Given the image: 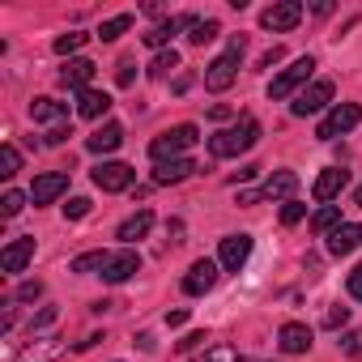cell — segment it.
Listing matches in <instances>:
<instances>
[{"label":"cell","instance_id":"cell-48","mask_svg":"<svg viewBox=\"0 0 362 362\" xmlns=\"http://www.w3.org/2000/svg\"><path fill=\"white\" fill-rule=\"evenodd\" d=\"M209 119H230V107H222V103H218V107H209Z\"/></svg>","mask_w":362,"mask_h":362},{"label":"cell","instance_id":"cell-13","mask_svg":"<svg viewBox=\"0 0 362 362\" xmlns=\"http://www.w3.org/2000/svg\"><path fill=\"white\" fill-rule=\"evenodd\" d=\"M69 192V175L64 170H47V175H39L35 179V188H30V201L35 205H52L56 197H64Z\"/></svg>","mask_w":362,"mask_h":362},{"label":"cell","instance_id":"cell-8","mask_svg":"<svg viewBox=\"0 0 362 362\" xmlns=\"http://www.w3.org/2000/svg\"><path fill=\"white\" fill-rule=\"evenodd\" d=\"M90 179H94V188H103V192H124V188H132L136 170L128 162H103V166L90 170Z\"/></svg>","mask_w":362,"mask_h":362},{"label":"cell","instance_id":"cell-50","mask_svg":"<svg viewBox=\"0 0 362 362\" xmlns=\"http://www.w3.org/2000/svg\"><path fill=\"white\" fill-rule=\"evenodd\" d=\"M243 362H247V358H243Z\"/></svg>","mask_w":362,"mask_h":362},{"label":"cell","instance_id":"cell-37","mask_svg":"<svg viewBox=\"0 0 362 362\" xmlns=\"http://www.w3.org/2000/svg\"><path fill=\"white\" fill-rule=\"evenodd\" d=\"M39 294H43V281H22L18 286V303H35Z\"/></svg>","mask_w":362,"mask_h":362},{"label":"cell","instance_id":"cell-47","mask_svg":"<svg viewBox=\"0 0 362 362\" xmlns=\"http://www.w3.org/2000/svg\"><path fill=\"white\" fill-rule=\"evenodd\" d=\"M166 235H170V243H184V222H170Z\"/></svg>","mask_w":362,"mask_h":362},{"label":"cell","instance_id":"cell-31","mask_svg":"<svg viewBox=\"0 0 362 362\" xmlns=\"http://www.w3.org/2000/svg\"><path fill=\"white\" fill-rule=\"evenodd\" d=\"M103 264H107V252H86V256L73 260V273H94V269H103Z\"/></svg>","mask_w":362,"mask_h":362},{"label":"cell","instance_id":"cell-39","mask_svg":"<svg viewBox=\"0 0 362 362\" xmlns=\"http://www.w3.org/2000/svg\"><path fill=\"white\" fill-rule=\"evenodd\" d=\"M132 77H136V60H119V73H115V81H119V86H132Z\"/></svg>","mask_w":362,"mask_h":362},{"label":"cell","instance_id":"cell-23","mask_svg":"<svg viewBox=\"0 0 362 362\" xmlns=\"http://www.w3.org/2000/svg\"><path fill=\"white\" fill-rule=\"evenodd\" d=\"M86 145H90V153H111V149L124 145V128H119V124H103Z\"/></svg>","mask_w":362,"mask_h":362},{"label":"cell","instance_id":"cell-25","mask_svg":"<svg viewBox=\"0 0 362 362\" xmlns=\"http://www.w3.org/2000/svg\"><path fill=\"white\" fill-rule=\"evenodd\" d=\"M64 115H69V107L56 103V98H35V103H30V119H35V124H56V119H64Z\"/></svg>","mask_w":362,"mask_h":362},{"label":"cell","instance_id":"cell-2","mask_svg":"<svg viewBox=\"0 0 362 362\" xmlns=\"http://www.w3.org/2000/svg\"><path fill=\"white\" fill-rule=\"evenodd\" d=\"M197 141H201V132H197V124H175L170 132H162V136H153V141H149V158H153L158 166H162L166 158L175 162L179 153H184V149H192Z\"/></svg>","mask_w":362,"mask_h":362},{"label":"cell","instance_id":"cell-35","mask_svg":"<svg viewBox=\"0 0 362 362\" xmlns=\"http://www.w3.org/2000/svg\"><path fill=\"white\" fill-rule=\"evenodd\" d=\"M205 362H243V358H239V349H230V345H214V349L205 354Z\"/></svg>","mask_w":362,"mask_h":362},{"label":"cell","instance_id":"cell-1","mask_svg":"<svg viewBox=\"0 0 362 362\" xmlns=\"http://www.w3.org/2000/svg\"><path fill=\"white\" fill-rule=\"evenodd\" d=\"M256 141H260V119H256V115H243L235 128H222V132L209 136V153H214V158H239V153H247Z\"/></svg>","mask_w":362,"mask_h":362},{"label":"cell","instance_id":"cell-26","mask_svg":"<svg viewBox=\"0 0 362 362\" xmlns=\"http://www.w3.org/2000/svg\"><path fill=\"white\" fill-rule=\"evenodd\" d=\"M337 226H341V209H337V205H324V209L311 218V230H315V235H332Z\"/></svg>","mask_w":362,"mask_h":362},{"label":"cell","instance_id":"cell-18","mask_svg":"<svg viewBox=\"0 0 362 362\" xmlns=\"http://www.w3.org/2000/svg\"><path fill=\"white\" fill-rule=\"evenodd\" d=\"M277 345H281V354H307L311 349V328L307 324H281Z\"/></svg>","mask_w":362,"mask_h":362},{"label":"cell","instance_id":"cell-33","mask_svg":"<svg viewBox=\"0 0 362 362\" xmlns=\"http://www.w3.org/2000/svg\"><path fill=\"white\" fill-rule=\"evenodd\" d=\"M26 209V197L22 192H5V201H0V214H5V218H18Z\"/></svg>","mask_w":362,"mask_h":362},{"label":"cell","instance_id":"cell-44","mask_svg":"<svg viewBox=\"0 0 362 362\" xmlns=\"http://www.w3.org/2000/svg\"><path fill=\"white\" fill-rule=\"evenodd\" d=\"M349 298H358V303H362V264L349 273Z\"/></svg>","mask_w":362,"mask_h":362},{"label":"cell","instance_id":"cell-43","mask_svg":"<svg viewBox=\"0 0 362 362\" xmlns=\"http://www.w3.org/2000/svg\"><path fill=\"white\" fill-rule=\"evenodd\" d=\"M69 136H73V124H60V128H52V132H47V145H64Z\"/></svg>","mask_w":362,"mask_h":362},{"label":"cell","instance_id":"cell-6","mask_svg":"<svg viewBox=\"0 0 362 362\" xmlns=\"http://www.w3.org/2000/svg\"><path fill=\"white\" fill-rule=\"evenodd\" d=\"M294 188H298V175H294V170H277V175H269V179H264V188H256V192H239V205L277 201V197H290Z\"/></svg>","mask_w":362,"mask_h":362},{"label":"cell","instance_id":"cell-40","mask_svg":"<svg viewBox=\"0 0 362 362\" xmlns=\"http://www.w3.org/2000/svg\"><path fill=\"white\" fill-rule=\"evenodd\" d=\"M47 324H56V307H43L35 320H30V332H39V328H47Z\"/></svg>","mask_w":362,"mask_h":362},{"label":"cell","instance_id":"cell-38","mask_svg":"<svg viewBox=\"0 0 362 362\" xmlns=\"http://www.w3.org/2000/svg\"><path fill=\"white\" fill-rule=\"evenodd\" d=\"M341 349H345L349 358H358V354H362V332H345V337H341Z\"/></svg>","mask_w":362,"mask_h":362},{"label":"cell","instance_id":"cell-34","mask_svg":"<svg viewBox=\"0 0 362 362\" xmlns=\"http://www.w3.org/2000/svg\"><path fill=\"white\" fill-rule=\"evenodd\" d=\"M303 214H307V205H298V201H286V205H281V226H294V222H303Z\"/></svg>","mask_w":362,"mask_h":362},{"label":"cell","instance_id":"cell-12","mask_svg":"<svg viewBox=\"0 0 362 362\" xmlns=\"http://www.w3.org/2000/svg\"><path fill=\"white\" fill-rule=\"evenodd\" d=\"M345 184H349V170H341V166H328V170H320V179H315L311 197H315L320 205H328V201H337V197L345 192Z\"/></svg>","mask_w":362,"mask_h":362},{"label":"cell","instance_id":"cell-5","mask_svg":"<svg viewBox=\"0 0 362 362\" xmlns=\"http://www.w3.org/2000/svg\"><path fill=\"white\" fill-rule=\"evenodd\" d=\"M311 73H315V60H311V56H298V60H294L286 73H277V77H273V86H269V98H273V103L290 98V94H294V90H298V86H303Z\"/></svg>","mask_w":362,"mask_h":362},{"label":"cell","instance_id":"cell-30","mask_svg":"<svg viewBox=\"0 0 362 362\" xmlns=\"http://www.w3.org/2000/svg\"><path fill=\"white\" fill-rule=\"evenodd\" d=\"M86 39H90V35H81V30H69V35H60V39H56V52H60V56H73L77 47H86Z\"/></svg>","mask_w":362,"mask_h":362},{"label":"cell","instance_id":"cell-21","mask_svg":"<svg viewBox=\"0 0 362 362\" xmlns=\"http://www.w3.org/2000/svg\"><path fill=\"white\" fill-rule=\"evenodd\" d=\"M64 354V341H35L18 349V362H56Z\"/></svg>","mask_w":362,"mask_h":362},{"label":"cell","instance_id":"cell-14","mask_svg":"<svg viewBox=\"0 0 362 362\" xmlns=\"http://www.w3.org/2000/svg\"><path fill=\"white\" fill-rule=\"evenodd\" d=\"M218 273H222L218 260H197V264L188 269V277H184V290H188V294H209V290L218 286Z\"/></svg>","mask_w":362,"mask_h":362},{"label":"cell","instance_id":"cell-9","mask_svg":"<svg viewBox=\"0 0 362 362\" xmlns=\"http://www.w3.org/2000/svg\"><path fill=\"white\" fill-rule=\"evenodd\" d=\"M298 22H303V5H298V0H277V5H269V9L260 13V26L273 30V35L294 30Z\"/></svg>","mask_w":362,"mask_h":362},{"label":"cell","instance_id":"cell-41","mask_svg":"<svg viewBox=\"0 0 362 362\" xmlns=\"http://www.w3.org/2000/svg\"><path fill=\"white\" fill-rule=\"evenodd\" d=\"M345 320H349V307H332V311L324 315V328H341Z\"/></svg>","mask_w":362,"mask_h":362},{"label":"cell","instance_id":"cell-17","mask_svg":"<svg viewBox=\"0 0 362 362\" xmlns=\"http://www.w3.org/2000/svg\"><path fill=\"white\" fill-rule=\"evenodd\" d=\"M192 170H201L192 158H175V162H162L158 170H153V184L158 188H170V184H184V179L192 175Z\"/></svg>","mask_w":362,"mask_h":362},{"label":"cell","instance_id":"cell-22","mask_svg":"<svg viewBox=\"0 0 362 362\" xmlns=\"http://www.w3.org/2000/svg\"><path fill=\"white\" fill-rule=\"evenodd\" d=\"M192 22H197V18H170V22H158V26L145 35V47H166V43H170L179 30H184V26H192Z\"/></svg>","mask_w":362,"mask_h":362},{"label":"cell","instance_id":"cell-19","mask_svg":"<svg viewBox=\"0 0 362 362\" xmlns=\"http://www.w3.org/2000/svg\"><path fill=\"white\" fill-rule=\"evenodd\" d=\"M90 77H94V64L81 60V56L60 69V86H64V90H90Z\"/></svg>","mask_w":362,"mask_h":362},{"label":"cell","instance_id":"cell-36","mask_svg":"<svg viewBox=\"0 0 362 362\" xmlns=\"http://www.w3.org/2000/svg\"><path fill=\"white\" fill-rule=\"evenodd\" d=\"M86 214H90V201H86V197H73V201L64 205V218H73V222L86 218Z\"/></svg>","mask_w":362,"mask_h":362},{"label":"cell","instance_id":"cell-46","mask_svg":"<svg viewBox=\"0 0 362 362\" xmlns=\"http://www.w3.org/2000/svg\"><path fill=\"white\" fill-rule=\"evenodd\" d=\"M166 324H170V328H179V324H188V307H175V311H166Z\"/></svg>","mask_w":362,"mask_h":362},{"label":"cell","instance_id":"cell-42","mask_svg":"<svg viewBox=\"0 0 362 362\" xmlns=\"http://www.w3.org/2000/svg\"><path fill=\"white\" fill-rule=\"evenodd\" d=\"M205 341H209L205 332H192V337H184V341H179V354H192V349H201Z\"/></svg>","mask_w":362,"mask_h":362},{"label":"cell","instance_id":"cell-10","mask_svg":"<svg viewBox=\"0 0 362 362\" xmlns=\"http://www.w3.org/2000/svg\"><path fill=\"white\" fill-rule=\"evenodd\" d=\"M247 256H252V235H226L222 247H218V264L226 273H239L247 264Z\"/></svg>","mask_w":362,"mask_h":362},{"label":"cell","instance_id":"cell-49","mask_svg":"<svg viewBox=\"0 0 362 362\" xmlns=\"http://www.w3.org/2000/svg\"><path fill=\"white\" fill-rule=\"evenodd\" d=\"M354 205H362V184H358V192H354Z\"/></svg>","mask_w":362,"mask_h":362},{"label":"cell","instance_id":"cell-32","mask_svg":"<svg viewBox=\"0 0 362 362\" xmlns=\"http://www.w3.org/2000/svg\"><path fill=\"white\" fill-rule=\"evenodd\" d=\"M170 69H179V56H175V52H162V56L149 64V77H166Z\"/></svg>","mask_w":362,"mask_h":362},{"label":"cell","instance_id":"cell-4","mask_svg":"<svg viewBox=\"0 0 362 362\" xmlns=\"http://www.w3.org/2000/svg\"><path fill=\"white\" fill-rule=\"evenodd\" d=\"M358 124H362V107H358V103H337V107L320 119L315 136H320V141H332V136H341V132H349V128H358Z\"/></svg>","mask_w":362,"mask_h":362},{"label":"cell","instance_id":"cell-3","mask_svg":"<svg viewBox=\"0 0 362 362\" xmlns=\"http://www.w3.org/2000/svg\"><path fill=\"white\" fill-rule=\"evenodd\" d=\"M239 56H243V39L235 35L230 47H226V56H218V60L205 69V86H209L214 94H222V90L235 86V77H239Z\"/></svg>","mask_w":362,"mask_h":362},{"label":"cell","instance_id":"cell-24","mask_svg":"<svg viewBox=\"0 0 362 362\" xmlns=\"http://www.w3.org/2000/svg\"><path fill=\"white\" fill-rule=\"evenodd\" d=\"M149 226H153V214H149V209H136V214H132V218L119 226V239H124V247H128V243H136V239H145V235H149Z\"/></svg>","mask_w":362,"mask_h":362},{"label":"cell","instance_id":"cell-7","mask_svg":"<svg viewBox=\"0 0 362 362\" xmlns=\"http://www.w3.org/2000/svg\"><path fill=\"white\" fill-rule=\"evenodd\" d=\"M328 103H332V81H311L307 90H298V94H294V103H290V115L307 119V115L324 111Z\"/></svg>","mask_w":362,"mask_h":362},{"label":"cell","instance_id":"cell-45","mask_svg":"<svg viewBox=\"0 0 362 362\" xmlns=\"http://www.w3.org/2000/svg\"><path fill=\"white\" fill-rule=\"evenodd\" d=\"M281 56H286V52H281V47H277V43H273V47H269V52H264V56H260V69H273V64H277V60H281Z\"/></svg>","mask_w":362,"mask_h":362},{"label":"cell","instance_id":"cell-28","mask_svg":"<svg viewBox=\"0 0 362 362\" xmlns=\"http://www.w3.org/2000/svg\"><path fill=\"white\" fill-rule=\"evenodd\" d=\"M128 26H132V13H119V18H107V22L98 26V39H103V43H115V39H119V35H124Z\"/></svg>","mask_w":362,"mask_h":362},{"label":"cell","instance_id":"cell-27","mask_svg":"<svg viewBox=\"0 0 362 362\" xmlns=\"http://www.w3.org/2000/svg\"><path fill=\"white\" fill-rule=\"evenodd\" d=\"M22 170V153H18V145H0V179H13Z\"/></svg>","mask_w":362,"mask_h":362},{"label":"cell","instance_id":"cell-11","mask_svg":"<svg viewBox=\"0 0 362 362\" xmlns=\"http://www.w3.org/2000/svg\"><path fill=\"white\" fill-rule=\"evenodd\" d=\"M136 269H141V256H136L132 247H119V252H111V256H107V264H103V281L124 286Z\"/></svg>","mask_w":362,"mask_h":362},{"label":"cell","instance_id":"cell-29","mask_svg":"<svg viewBox=\"0 0 362 362\" xmlns=\"http://www.w3.org/2000/svg\"><path fill=\"white\" fill-rule=\"evenodd\" d=\"M188 30H192V35H188V43H197V47H201V43H214V39L222 35V26H218L214 18H205V22H192Z\"/></svg>","mask_w":362,"mask_h":362},{"label":"cell","instance_id":"cell-15","mask_svg":"<svg viewBox=\"0 0 362 362\" xmlns=\"http://www.w3.org/2000/svg\"><path fill=\"white\" fill-rule=\"evenodd\" d=\"M354 247H362V226L358 222H341L328 235V256H349Z\"/></svg>","mask_w":362,"mask_h":362},{"label":"cell","instance_id":"cell-16","mask_svg":"<svg viewBox=\"0 0 362 362\" xmlns=\"http://www.w3.org/2000/svg\"><path fill=\"white\" fill-rule=\"evenodd\" d=\"M35 260V239H13L5 252H0V269L5 273H22Z\"/></svg>","mask_w":362,"mask_h":362},{"label":"cell","instance_id":"cell-20","mask_svg":"<svg viewBox=\"0 0 362 362\" xmlns=\"http://www.w3.org/2000/svg\"><path fill=\"white\" fill-rule=\"evenodd\" d=\"M111 111V98L103 94V90H81L77 94V115L81 119H98V115H107Z\"/></svg>","mask_w":362,"mask_h":362}]
</instances>
